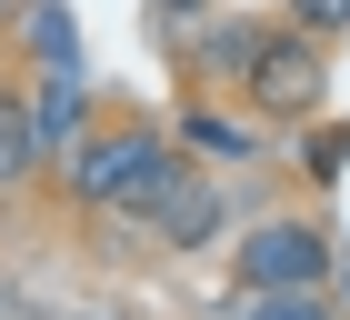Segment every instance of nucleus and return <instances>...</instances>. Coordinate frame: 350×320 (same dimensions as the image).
I'll list each match as a JSON object with an SVG mask.
<instances>
[{
    "label": "nucleus",
    "mask_w": 350,
    "mask_h": 320,
    "mask_svg": "<svg viewBox=\"0 0 350 320\" xmlns=\"http://www.w3.org/2000/svg\"><path fill=\"white\" fill-rule=\"evenodd\" d=\"M180 170H190L180 140L150 131V120H131V131H81L60 150V190H70L81 211H100V220H140Z\"/></svg>",
    "instance_id": "nucleus-1"
},
{
    "label": "nucleus",
    "mask_w": 350,
    "mask_h": 320,
    "mask_svg": "<svg viewBox=\"0 0 350 320\" xmlns=\"http://www.w3.org/2000/svg\"><path fill=\"white\" fill-rule=\"evenodd\" d=\"M241 101H250V120H321V101H330V40H310L300 21H270L260 30V51H250V70H241Z\"/></svg>",
    "instance_id": "nucleus-2"
},
{
    "label": "nucleus",
    "mask_w": 350,
    "mask_h": 320,
    "mask_svg": "<svg viewBox=\"0 0 350 320\" xmlns=\"http://www.w3.org/2000/svg\"><path fill=\"white\" fill-rule=\"evenodd\" d=\"M230 270H241V291H321L330 270H340V250H330V230L310 211H280V220H250V240L230 250Z\"/></svg>",
    "instance_id": "nucleus-3"
},
{
    "label": "nucleus",
    "mask_w": 350,
    "mask_h": 320,
    "mask_svg": "<svg viewBox=\"0 0 350 320\" xmlns=\"http://www.w3.org/2000/svg\"><path fill=\"white\" fill-rule=\"evenodd\" d=\"M140 220H150V240H170V250H200V240H220V230H230V190H220L211 170L190 160V170H180V181H170Z\"/></svg>",
    "instance_id": "nucleus-4"
},
{
    "label": "nucleus",
    "mask_w": 350,
    "mask_h": 320,
    "mask_svg": "<svg viewBox=\"0 0 350 320\" xmlns=\"http://www.w3.org/2000/svg\"><path fill=\"white\" fill-rule=\"evenodd\" d=\"M170 140H180V160H260V120L211 110V101H190L180 120H170Z\"/></svg>",
    "instance_id": "nucleus-5"
},
{
    "label": "nucleus",
    "mask_w": 350,
    "mask_h": 320,
    "mask_svg": "<svg viewBox=\"0 0 350 320\" xmlns=\"http://www.w3.org/2000/svg\"><path fill=\"white\" fill-rule=\"evenodd\" d=\"M40 131H30V90H0V200H10V190H30L40 181Z\"/></svg>",
    "instance_id": "nucleus-6"
},
{
    "label": "nucleus",
    "mask_w": 350,
    "mask_h": 320,
    "mask_svg": "<svg viewBox=\"0 0 350 320\" xmlns=\"http://www.w3.org/2000/svg\"><path fill=\"white\" fill-rule=\"evenodd\" d=\"M260 30H270V21H211V30H200V51H190V70L220 80V90H241L250 51H260Z\"/></svg>",
    "instance_id": "nucleus-7"
},
{
    "label": "nucleus",
    "mask_w": 350,
    "mask_h": 320,
    "mask_svg": "<svg viewBox=\"0 0 350 320\" xmlns=\"http://www.w3.org/2000/svg\"><path fill=\"white\" fill-rule=\"evenodd\" d=\"M30 131H40V150H51V160L70 150V140H81V131H90V110H81V80H70V70L30 90Z\"/></svg>",
    "instance_id": "nucleus-8"
},
{
    "label": "nucleus",
    "mask_w": 350,
    "mask_h": 320,
    "mask_svg": "<svg viewBox=\"0 0 350 320\" xmlns=\"http://www.w3.org/2000/svg\"><path fill=\"white\" fill-rule=\"evenodd\" d=\"M250 320H330V300H321V291H260Z\"/></svg>",
    "instance_id": "nucleus-9"
},
{
    "label": "nucleus",
    "mask_w": 350,
    "mask_h": 320,
    "mask_svg": "<svg viewBox=\"0 0 350 320\" xmlns=\"http://www.w3.org/2000/svg\"><path fill=\"white\" fill-rule=\"evenodd\" d=\"M291 21L310 30V40H340V30H350V0H291Z\"/></svg>",
    "instance_id": "nucleus-10"
}]
</instances>
